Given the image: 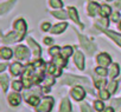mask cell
<instances>
[{
    "mask_svg": "<svg viewBox=\"0 0 121 112\" xmlns=\"http://www.w3.org/2000/svg\"><path fill=\"white\" fill-rule=\"evenodd\" d=\"M25 32H26V24H25L24 19L20 18L14 23V31L9 33L7 35H5L3 38V41L4 42H14L17 40H22L25 35Z\"/></svg>",
    "mask_w": 121,
    "mask_h": 112,
    "instance_id": "cell-1",
    "label": "cell"
},
{
    "mask_svg": "<svg viewBox=\"0 0 121 112\" xmlns=\"http://www.w3.org/2000/svg\"><path fill=\"white\" fill-rule=\"evenodd\" d=\"M52 104H53V99L51 97H48V98H44L40 104L38 105L37 107V112H49L52 107Z\"/></svg>",
    "mask_w": 121,
    "mask_h": 112,
    "instance_id": "cell-2",
    "label": "cell"
},
{
    "mask_svg": "<svg viewBox=\"0 0 121 112\" xmlns=\"http://www.w3.org/2000/svg\"><path fill=\"white\" fill-rule=\"evenodd\" d=\"M78 38H80V41H81V45H82V47L89 53V54H91L94 51H95V45L90 41V40H88L84 35H81V34H78Z\"/></svg>",
    "mask_w": 121,
    "mask_h": 112,
    "instance_id": "cell-3",
    "label": "cell"
},
{
    "mask_svg": "<svg viewBox=\"0 0 121 112\" xmlns=\"http://www.w3.org/2000/svg\"><path fill=\"white\" fill-rule=\"evenodd\" d=\"M63 83H65L67 85H75V84H88V80L86 78H76L74 76H68Z\"/></svg>",
    "mask_w": 121,
    "mask_h": 112,
    "instance_id": "cell-4",
    "label": "cell"
},
{
    "mask_svg": "<svg viewBox=\"0 0 121 112\" xmlns=\"http://www.w3.org/2000/svg\"><path fill=\"white\" fill-rule=\"evenodd\" d=\"M16 57L19 60H25L29 57V50L25 46H18L16 48Z\"/></svg>",
    "mask_w": 121,
    "mask_h": 112,
    "instance_id": "cell-5",
    "label": "cell"
},
{
    "mask_svg": "<svg viewBox=\"0 0 121 112\" xmlns=\"http://www.w3.org/2000/svg\"><path fill=\"white\" fill-rule=\"evenodd\" d=\"M110 62H112V59H110V57H109V54H107V53H101V54L97 55V63H99V65L102 66V67L108 66V65L110 64Z\"/></svg>",
    "mask_w": 121,
    "mask_h": 112,
    "instance_id": "cell-6",
    "label": "cell"
},
{
    "mask_svg": "<svg viewBox=\"0 0 121 112\" xmlns=\"http://www.w3.org/2000/svg\"><path fill=\"white\" fill-rule=\"evenodd\" d=\"M71 96H73V98L75 100H82L84 98V96H86V92H84V90L81 86H76V87L73 89Z\"/></svg>",
    "mask_w": 121,
    "mask_h": 112,
    "instance_id": "cell-7",
    "label": "cell"
},
{
    "mask_svg": "<svg viewBox=\"0 0 121 112\" xmlns=\"http://www.w3.org/2000/svg\"><path fill=\"white\" fill-rule=\"evenodd\" d=\"M74 62H75L76 66H77L80 70H83V69H84V57H83V54H82L80 51H76V52H75Z\"/></svg>",
    "mask_w": 121,
    "mask_h": 112,
    "instance_id": "cell-8",
    "label": "cell"
},
{
    "mask_svg": "<svg viewBox=\"0 0 121 112\" xmlns=\"http://www.w3.org/2000/svg\"><path fill=\"white\" fill-rule=\"evenodd\" d=\"M27 42H29V45L32 47V51H33V55L36 58H38L39 55H40V47H39V45L33 40V39H31V38H29L27 39Z\"/></svg>",
    "mask_w": 121,
    "mask_h": 112,
    "instance_id": "cell-9",
    "label": "cell"
},
{
    "mask_svg": "<svg viewBox=\"0 0 121 112\" xmlns=\"http://www.w3.org/2000/svg\"><path fill=\"white\" fill-rule=\"evenodd\" d=\"M67 26H68V24H65V23H62V24H58V25H55L50 31H51V33H53V34H58V33H62L65 28H67Z\"/></svg>",
    "mask_w": 121,
    "mask_h": 112,
    "instance_id": "cell-10",
    "label": "cell"
},
{
    "mask_svg": "<svg viewBox=\"0 0 121 112\" xmlns=\"http://www.w3.org/2000/svg\"><path fill=\"white\" fill-rule=\"evenodd\" d=\"M67 62H68V59L59 57V55H55V58H53V64H56L58 67H64L67 65Z\"/></svg>",
    "mask_w": 121,
    "mask_h": 112,
    "instance_id": "cell-11",
    "label": "cell"
},
{
    "mask_svg": "<svg viewBox=\"0 0 121 112\" xmlns=\"http://www.w3.org/2000/svg\"><path fill=\"white\" fill-rule=\"evenodd\" d=\"M68 12H69V15L71 17V19L76 23V24H78L81 27H83V25L80 23V20H78V15H77V12H76V10L74 8V7H69L68 8Z\"/></svg>",
    "mask_w": 121,
    "mask_h": 112,
    "instance_id": "cell-12",
    "label": "cell"
},
{
    "mask_svg": "<svg viewBox=\"0 0 121 112\" xmlns=\"http://www.w3.org/2000/svg\"><path fill=\"white\" fill-rule=\"evenodd\" d=\"M9 103H10L12 106H17V105H19V103H20V96L17 94V93H12V94H10V97H9Z\"/></svg>",
    "mask_w": 121,
    "mask_h": 112,
    "instance_id": "cell-13",
    "label": "cell"
},
{
    "mask_svg": "<svg viewBox=\"0 0 121 112\" xmlns=\"http://www.w3.org/2000/svg\"><path fill=\"white\" fill-rule=\"evenodd\" d=\"M70 111H71L70 101L65 98V99H63V101H62V105H60V110H59V112H70Z\"/></svg>",
    "mask_w": 121,
    "mask_h": 112,
    "instance_id": "cell-14",
    "label": "cell"
},
{
    "mask_svg": "<svg viewBox=\"0 0 121 112\" xmlns=\"http://www.w3.org/2000/svg\"><path fill=\"white\" fill-rule=\"evenodd\" d=\"M22 69H23V66H22L19 63H13V64L11 65V67H10L11 73H12L13 76L19 74V73H20V71H22Z\"/></svg>",
    "mask_w": 121,
    "mask_h": 112,
    "instance_id": "cell-15",
    "label": "cell"
},
{
    "mask_svg": "<svg viewBox=\"0 0 121 112\" xmlns=\"http://www.w3.org/2000/svg\"><path fill=\"white\" fill-rule=\"evenodd\" d=\"M0 54H1V58L4 59H10L12 58V51L7 47H3L1 51H0Z\"/></svg>",
    "mask_w": 121,
    "mask_h": 112,
    "instance_id": "cell-16",
    "label": "cell"
},
{
    "mask_svg": "<svg viewBox=\"0 0 121 112\" xmlns=\"http://www.w3.org/2000/svg\"><path fill=\"white\" fill-rule=\"evenodd\" d=\"M103 31H104V32H106V33H107V34H108L114 41H116V42L121 46V35H120V34L114 33V32H110V31H106V30H103Z\"/></svg>",
    "mask_w": 121,
    "mask_h": 112,
    "instance_id": "cell-17",
    "label": "cell"
},
{
    "mask_svg": "<svg viewBox=\"0 0 121 112\" xmlns=\"http://www.w3.org/2000/svg\"><path fill=\"white\" fill-rule=\"evenodd\" d=\"M99 8H100V7H99V5H97L96 3H90L89 6H88V12H89L90 15H95V14L97 13V10H99Z\"/></svg>",
    "mask_w": 121,
    "mask_h": 112,
    "instance_id": "cell-18",
    "label": "cell"
},
{
    "mask_svg": "<svg viewBox=\"0 0 121 112\" xmlns=\"http://www.w3.org/2000/svg\"><path fill=\"white\" fill-rule=\"evenodd\" d=\"M100 14H101L103 18H106L107 15L110 14V7L107 6V5H102V6L100 7Z\"/></svg>",
    "mask_w": 121,
    "mask_h": 112,
    "instance_id": "cell-19",
    "label": "cell"
},
{
    "mask_svg": "<svg viewBox=\"0 0 121 112\" xmlns=\"http://www.w3.org/2000/svg\"><path fill=\"white\" fill-rule=\"evenodd\" d=\"M117 74H119V65L117 64H113L110 66V70H109V76L112 78H115Z\"/></svg>",
    "mask_w": 121,
    "mask_h": 112,
    "instance_id": "cell-20",
    "label": "cell"
},
{
    "mask_svg": "<svg viewBox=\"0 0 121 112\" xmlns=\"http://www.w3.org/2000/svg\"><path fill=\"white\" fill-rule=\"evenodd\" d=\"M60 53H62V57L63 58L68 59V57H69V55H71V53H73V48L70 46H65L62 51H60Z\"/></svg>",
    "mask_w": 121,
    "mask_h": 112,
    "instance_id": "cell-21",
    "label": "cell"
},
{
    "mask_svg": "<svg viewBox=\"0 0 121 112\" xmlns=\"http://www.w3.org/2000/svg\"><path fill=\"white\" fill-rule=\"evenodd\" d=\"M14 3H16V0H11V3L9 1V3H5V4H3V5H1V14H4V13H5L7 10H10Z\"/></svg>",
    "mask_w": 121,
    "mask_h": 112,
    "instance_id": "cell-22",
    "label": "cell"
},
{
    "mask_svg": "<svg viewBox=\"0 0 121 112\" xmlns=\"http://www.w3.org/2000/svg\"><path fill=\"white\" fill-rule=\"evenodd\" d=\"M0 84H1L4 91L7 90V85H9V78H7V76H1V77H0Z\"/></svg>",
    "mask_w": 121,
    "mask_h": 112,
    "instance_id": "cell-23",
    "label": "cell"
},
{
    "mask_svg": "<svg viewBox=\"0 0 121 112\" xmlns=\"http://www.w3.org/2000/svg\"><path fill=\"white\" fill-rule=\"evenodd\" d=\"M50 5L53 8H60L63 6V3H62V0H50Z\"/></svg>",
    "mask_w": 121,
    "mask_h": 112,
    "instance_id": "cell-24",
    "label": "cell"
},
{
    "mask_svg": "<svg viewBox=\"0 0 121 112\" xmlns=\"http://www.w3.org/2000/svg\"><path fill=\"white\" fill-rule=\"evenodd\" d=\"M116 81L115 80H113V81H110L109 83V85H108V91H109V93H114L115 91H116Z\"/></svg>",
    "mask_w": 121,
    "mask_h": 112,
    "instance_id": "cell-25",
    "label": "cell"
},
{
    "mask_svg": "<svg viewBox=\"0 0 121 112\" xmlns=\"http://www.w3.org/2000/svg\"><path fill=\"white\" fill-rule=\"evenodd\" d=\"M52 14L59 19H65L67 18V13L63 12V11H57V12H52Z\"/></svg>",
    "mask_w": 121,
    "mask_h": 112,
    "instance_id": "cell-26",
    "label": "cell"
},
{
    "mask_svg": "<svg viewBox=\"0 0 121 112\" xmlns=\"http://www.w3.org/2000/svg\"><path fill=\"white\" fill-rule=\"evenodd\" d=\"M95 72H96L99 76H102V77L107 74V70H106V67H102V66H101V67H97V69L95 70Z\"/></svg>",
    "mask_w": 121,
    "mask_h": 112,
    "instance_id": "cell-27",
    "label": "cell"
},
{
    "mask_svg": "<svg viewBox=\"0 0 121 112\" xmlns=\"http://www.w3.org/2000/svg\"><path fill=\"white\" fill-rule=\"evenodd\" d=\"M99 96H100L101 99H104V100L109 98V93H108V91H106V90H100Z\"/></svg>",
    "mask_w": 121,
    "mask_h": 112,
    "instance_id": "cell-28",
    "label": "cell"
},
{
    "mask_svg": "<svg viewBox=\"0 0 121 112\" xmlns=\"http://www.w3.org/2000/svg\"><path fill=\"white\" fill-rule=\"evenodd\" d=\"M27 101H29V104H31V105H37L39 100H38V97L32 96V97H30V98L27 99Z\"/></svg>",
    "mask_w": 121,
    "mask_h": 112,
    "instance_id": "cell-29",
    "label": "cell"
},
{
    "mask_svg": "<svg viewBox=\"0 0 121 112\" xmlns=\"http://www.w3.org/2000/svg\"><path fill=\"white\" fill-rule=\"evenodd\" d=\"M58 52H59V47H58V46L51 47V48H50V51H49V53H50L51 55H57V54H58Z\"/></svg>",
    "mask_w": 121,
    "mask_h": 112,
    "instance_id": "cell-30",
    "label": "cell"
},
{
    "mask_svg": "<svg viewBox=\"0 0 121 112\" xmlns=\"http://www.w3.org/2000/svg\"><path fill=\"white\" fill-rule=\"evenodd\" d=\"M12 87H13L16 91H19V90H22V87H23V84H22L20 81H13V85H12Z\"/></svg>",
    "mask_w": 121,
    "mask_h": 112,
    "instance_id": "cell-31",
    "label": "cell"
},
{
    "mask_svg": "<svg viewBox=\"0 0 121 112\" xmlns=\"http://www.w3.org/2000/svg\"><path fill=\"white\" fill-rule=\"evenodd\" d=\"M94 105H95V108H96L97 111H102V110H103V104H102V101L96 100V101L94 103Z\"/></svg>",
    "mask_w": 121,
    "mask_h": 112,
    "instance_id": "cell-32",
    "label": "cell"
},
{
    "mask_svg": "<svg viewBox=\"0 0 121 112\" xmlns=\"http://www.w3.org/2000/svg\"><path fill=\"white\" fill-rule=\"evenodd\" d=\"M103 85H106V79H101V80H96L95 81V86L97 89H101Z\"/></svg>",
    "mask_w": 121,
    "mask_h": 112,
    "instance_id": "cell-33",
    "label": "cell"
},
{
    "mask_svg": "<svg viewBox=\"0 0 121 112\" xmlns=\"http://www.w3.org/2000/svg\"><path fill=\"white\" fill-rule=\"evenodd\" d=\"M81 108H82V112H93V111L90 110V107H89L87 104H83V105L81 106Z\"/></svg>",
    "mask_w": 121,
    "mask_h": 112,
    "instance_id": "cell-34",
    "label": "cell"
},
{
    "mask_svg": "<svg viewBox=\"0 0 121 112\" xmlns=\"http://www.w3.org/2000/svg\"><path fill=\"white\" fill-rule=\"evenodd\" d=\"M119 18H120V14H119L117 12H115V13L112 14V20H113V21H117Z\"/></svg>",
    "mask_w": 121,
    "mask_h": 112,
    "instance_id": "cell-35",
    "label": "cell"
},
{
    "mask_svg": "<svg viewBox=\"0 0 121 112\" xmlns=\"http://www.w3.org/2000/svg\"><path fill=\"white\" fill-rule=\"evenodd\" d=\"M42 30H43V31H48V30H50V24H49V23L43 24V25H42Z\"/></svg>",
    "mask_w": 121,
    "mask_h": 112,
    "instance_id": "cell-36",
    "label": "cell"
},
{
    "mask_svg": "<svg viewBox=\"0 0 121 112\" xmlns=\"http://www.w3.org/2000/svg\"><path fill=\"white\" fill-rule=\"evenodd\" d=\"M99 24H101L102 26H104V27H107L108 26V21H107V19H101L100 21H99Z\"/></svg>",
    "mask_w": 121,
    "mask_h": 112,
    "instance_id": "cell-37",
    "label": "cell"
},
{
    "mask_svg": "<svg viewBox=\"0 0 121 112\" xmlns=\"http://www.w3.org/2000/svg\"><path fill=\"white\" fill-rule=\"evenodd\" d=\"M51 84H53V78L49 77V79H46V85H51Z\"/></svg>",
    "mask_w": 121,
    "mask_h": 112,
    "instance_id": "cell-38",
    "label": "cell"
},
{
    "mask_svg": "<svg viewBox=\"0 0 121 112\" xmlns=\"http://www.w3.org/2000/svg\"><path fill=\"white\" fill-rule=\"evenodd\" d=\"M114 6H115V8H121V0H120V1H117V3H115L114 4Z\"/></svg>",
    "mask_w": 121,
    "mask_h": 112,
    "instance_id": "cell-39",
    "label": "cell"
},
{
    "mask_svg": "<svg viewBox=\"0 0 121 112\" xmlns=\"http://www.w3.org/2000/svg\"><path fill=\"white\" fill-rule=\"evenodd\" d=\"M44 42L48 45V44H51V42H52V40H51L50 38H45V39H44Z\"/></svg>",
    "mask_w": 121,
    "mask_h": 112,
    "instance_id": "cell-40",
    "label": "cell"
},
{
    "mask_svg": "<svg viewBox=\"0 0 121 112\" xmlns=\"http://www.w3.org/2000/svg\"><path fill=\"white\" fill-rule=\"evenodd\" d=\"M104 112H114V108H113V107H107V108L104 110Z\"/></svg>",
    "mask_w": 121,
    "mask_h": 112,
    "instance_id": "cell-41",
    "label": "cell"
},
{
    "mask_svg": "<svg viewBox=\"0 0 121 112\" xmlns=\"http://www.w3.org/2000/svg\"><path fill=\"white\" fill-rule=\"evenodd\" d=\"M0 66H1V67H0V71H1V72L6 69V65H4V64H3V65H0Z\"/></svg>",
    "mask_w": 121,
    "mask_h": 112,
    "instance_id": "cell-42",
    "label": "cell"
},
{
    "mask_svg": "<svg viewBox=\"0 0 121 112\" xmlns=\"http://www.w3.org/2000/svg\"><path fill=\"white\" fill-rule=\"evenodd\" d=\"M119 27H120V30H121V23H120V24H119Z\"/></svg>",
    "mask_w": 121,
    "mask_h": 112,
    "instance_id": "cell-43",
    "label": "cell"
},
{
    "mask_svg": "<svg viewBox=\"0 0 121 112\" xmlns=\"http://www.w3.org/2000/svg\"><path fill=\"white\" fill-rule=\"evenodd\" d=\"M107 1H113V0H107Z\"/></svg>",
    "mask_w": 121,
    "mask_h": 112,
    "instance_id": "cell-44",
    "label": "cell"
}]
</instances>
